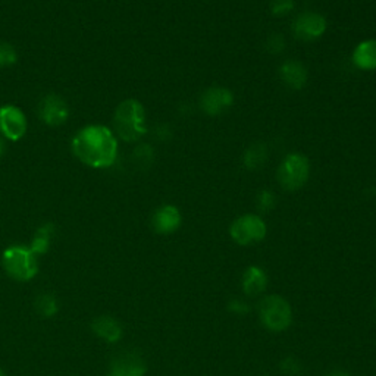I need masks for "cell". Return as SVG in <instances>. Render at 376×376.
Returning a JSON list of instances; mask_svg holds the SVG:
<instances>
[{
  "label": "cell",
  "instance_id": "22",
  "mask_svg": "<svg viewBox=\"0 0 376 376\" xmlns=\"http://www.w3.org/2000/svg\"><path fill=\"white\" fill-rule=\"evenodd\" d=\"M275 202H277V198H275L273 193L269 190H262L256 198V205L260 212L272 210L275 207Z\"/></svg>",
  "mask_w": 376,
  "mask_h": 376
},
{
  "label": "cell",
  "instance_id": "1",
  "mask_svg": "<svg viewBox=\"0 0 376 376\" xmlns=\"http://www.w3.org/2000/svg\"><path fill=\"white\" fill-rule=\"evenodd\" d=\"M72 152L87 166L109 168L118 157L117 135L105 125H87L75 134Z\"/></svg>",
  "mask_w": 376,
  "mask_h": 376
},
{
  "label": "cell",
  "instance_id": "4",
  "mask_svg": "<svg viewBox=\"0 0 376 376\" xmlns=\"http://www.w3.org/2000/svg\"><path fill=\"white\" fill-rule=\"evenodd\" d=\"M3 268L9 277L17 281H30L39 271L35 255L30 248L21 246H14L5 250Z\"/></svg>",
  "mask_w": 376,
  "mask_h": 376
},
{
  "label": "cell",
  "instance_id": "15",
  "mask_svg": "<svg viewBox=\"0 0 376 376\" xmlns=\"http://www.w3.org/2000/svg\"><path fill=\"white\" fill-rule=\"evenodd\" d=\"M92 328L100 338H103V340L109 343L118 341L122 335L121 325L109 316H100L94 319Z\"/></svg>",
  "mask_w": 376,
  "mask_h": 376
},
{
  "label": "cell",
  "instance_id": "26",
  "mask_svg": "<svg viewBox=\"0 0 376 376\" xmlns=\"http://www.w3.org/2000/svg\"><path fill=\"white\" fill-rule=\"evenodd\" d=\"M0 376H5V373H3V370H0Z\"/></svg>",
  "mask_w": 376,
  "mask_h": 376
},
{
  "label": "cell",
  "instance_id": "24",
  "mask_svg": "<svg viewBox=\"0 0 376 376\" xmlns=\"http://www.w3.org/2000/svg\"><path fill=\"white\" fill-rule=\"evenodd\" d=\"M5 150H6V146H5V142L0 139V157H2L5 155Z\"/></svg>",
  "mask_w": 376,
  "mask_h": 376
},
{
  "label": "cell",
  "instance_id": "7",
  "mask_svg": "<svg viewBox=\"0 0 376 376\" xmlns=\"http://www.w3.org/2000/svg\"><path fill=\"white\" fill-rule=\"evenodd\" d=\"M27 133V117L14 106L5 105L0 108V134L10 142H18Z\"/></svg>",
  "mask_w": 376,
  "mask_h": 376
},
{
  "label": "cell",
  "instance_id": "11",
  "mask_svg": "<svg viewBox=\"0 0 376 376\" xmlns=\"http://www.w3.org/2000/svg\"><path fill=\"white\" fill-rule=\"evenodd\" d=\"M182 222L181 212L178 207H175L172 205H165L159 207L152 219L153 228L159 234H171L173 231H177L180 228V225Z\"/></svg>",
  "mask_w": 376,
  "mask_h": 376
},
{
  "label": "cell",
  "instance_id": "16",
  "mask_svg": "<svg viewBox=\"0 0 376 376\" xmlns=\"http://www.w3.org/2000/svg\"><path fill=\"white\" fill-rule=\"evenodd\" d=\"M268 148L263 143H255L250 146L244 153V166L250 171H256L266 164Z\"/></svg>",
  "mask_w": 376,
  "mask_h": 376
},
{
  "label": "cell",
  "instance_id": "19",
  "mask_svg": "<svg viewBox=\"0 0 376 376\" xmlns=\"http://www.w3.org/2000/svg\"><path fill=\"white\" fill-rule=\"evenodd\" d=\"M153 150L150 146L147 144H140V146H137L135 150H134V153H133V159L135 162V165L142 168V169H146L150 166V164H152L153 162Z\"/></svg>",
  "mask_w": 376,
  "mask_h": 376
},
{
  "label": "cell",
  "instance_id": "10",
  "mask_svg": "<svg viewBox=\"0 0 376 376\" xmlns=\"http://www.w3.org/2000/svg\"><path fill=\"white\" fill-rule=\"evenodd\" d=\"M39 115L49 127L64 125L69 118V108L64 99L58 94H49L42 99L39 105Z\"/></svg>",
  "mask_w": 376,
  "mask_h": 376
},
{
  "label": "cell",
  "instance_id": "13",
  "mask_svg": "<svg viewBox=\"0 0 376 376\" xmlns=\"http://www.w3.org/2000/svg\"><path fill=\"white\" fill-rule=\"evenodd\" d=\"M353 64L363 71L376 69V40H365L356 46L353 52Z\"/></svg>",
  "mask_w": 376,
  "mask_h": 376
},
{
  "label": "cell",
  "instance_id": "5",
  "mask_svg": "<svg viewBox=\"0 0 376 376\" xmlns=\"http://www.w3.org/2000/svg\"><path fill=\"white\" fill-rule=\"evenodd\" d=\"M259 315L263 325L275 332L285 331L293 321L290 305L280 296H268L263 298L260 302Z\"/></svg>",
  "mask_w": 376,
  "mask_h": 376
},
{
  "label": "cell",
  "instance_id": "23",
  "mask_svg": "<svg viewBox=\"0 0 376 376\" xmlns=\"http://www.w3.org/2000/svg\"><path fill=\"white\" fill-rule=\"evenodd\" d=\"M265 47L269 53L272 55H277V53H281L284 47H285V40L284 37L281 34H271L268 39H266V43H265Z\"/></svg>",
  "mask_w": 376,
  "mask_h": 376
},
{
  "label": "cell",
  "instance_id": "8",
  "mask_svg": "<svg viewBox=\"0 0 376 376\" xmlns=\"http://www.w3.org/2000/svg\"><path fill=\"white\" fill-rule=\"evenodd\" d=\"M327 19L316 12H303L297 15L293 22V33L296 39L303 42L318 40L327 31Z\"/></svg>",
  "mask_w": 376,
  "mask_h": 376
},
{
  "label": "cell",
  "instance_id": "2",
  "mask_svg": "<svg viewBox=\"0 0 376 376\" xmlns=\"http://www.w3.org/2000/svg\"><path fill=\"white\" fill-rule=\"evenodd\" d=\"M114 133L127 143L140 140L147 133L146 110L139 100L127 99L118 105L114 115Z\"/></svg>",
  "mask_w": 376,
  "mask_h": 376
},
{
  "label": "cell",
  "instance_id": "20",
  "mask_svg": "<svg viewBox=\"0 0 376 376\" xmlns=\"http://www.w3.org/2000/svg\"><path fill=\"white\" fill-rule=\"evenodd\" d=\"M18 60V53L15 47L6 43V42H0V68H8L15 65Z\"/></svg>",
  "mask_w": 376,
  "mask_h": 376
},
{
  "label": "cell",
  "instance_id": "14",
  "mask_svg": "<svg viewBox=\"0 0 376 376\" xmlns=\"http://www.w3.org/2000/svg\"><path fill=\"white\" fill-rule=\"evenodd\" d=\"M268 284L266 273L257 266L248 268L243 277V290L247 296H257L265 291Z\"/></svg>",
  "mask_w": 376,
  "mask_h": 376
},
{
  "label": "cell",
  "instance_id": "18",
  "mask_svg": "<svg viewBox=\"0 0 376 376\" xmlns=\"http://www.w3.org/2000/svg\"><path fill=\"white\" fill-rule=\"evenodd\" d=\"M35 309L43 318H52L58 313V300L53 294L43 293L35 300Z\"/></svg>",
  "mask_w": 376,
  "mask_h": 376
},
{
  "label": "cell",
  "instance_id": "21",
  "mask_svg": "<svg viewBox=\"0 0 376 376\" xmlns=\"http://www.w3.org/2000/svg\"><path fill=\"white\" fill-rule=\"evenodd\" d=\"M294 9V0H272L271 12L275 17H285Z\"/></svg>",
  "mask_w": 376,
  "mask_h": 376
},
{
  "label": "cell",
  "instance_id": "3",
  "mask_svg": "<svg viewBox=\"0 0 376 376\" xmlns=\"http://www.w3.org/2000/svg\"><path fill=\"white\" fill-rule=\"evenodd\" d=\"M310 177V162L302 153L288 155L277 171V180L285 191H297Z\"/></svg>",
  "mask_w": 376,
  "mask_h": 376
},
{
  "label": "cell",
  "instance_id": "25",
  "mask_svg": "<svg viewBox=\"0 0 376 376\" xmlns=\"http://www.w3.org/2000/svg\"><path fill=\"white\" fill-rule=\"evenodd\" d=\"M330 376H350V375H348V373H345V372H340V370H336V372L331 373Z\"/></svg>",
  "mask_w": 376,
  "mask_h": 376
},
{
  "label": "cell",
  "instance_id": "9",
  "mask_svg": "<svg viewBox=\"0 0 376 376\" xmlns=\"http://www.w3.org/2000/svg\"><path fill=\"white\" fill-rule=\"evenodd\" d=\"M234 103V94L225 87H209L200 96V108L206 115L218 117L231 109Z\"/></svg>",
  "mask_w": 376,
  "mask_h": 376
},
{
  "label": "cell",
  "instance_id": "17",
  "mask_svg": "<svg viewBox=\"0 0 376 376\" xmlns=\"http://www.w3.org/2000/svg\"><path fill=\"white\" fill-rule=\"evenodd\" d=\"M55 234V227L52 223H44L43 227H40L39 230L35 231L34 238L31 241V247L30 250L37 256V255H44L49 247H50V241H52Z\"/></svg>",
  "mask_w": 376,
  "mask_h": 376
},
{
  "label": "cell",
  "instance_id": "12",
  "mask_svg": "<svg viewBox=\"0 0 376 376\" xmlns=\"http://www.w3.org/2000/svg\"><path fill=\"white\" fill-rule=\"evenodd\" d=\"M280 77L282 83L293 90H302L307 83L309 74L302 62L290 59L280 67Z\"/></svg>",
  "mask_w": 376,
  "mask_h": 376
},
{
  "label": "cell",
  "instance_id": "6",
  "mask_svg": "<svg viewBox=\"0 0 376 376\" xmlns=\"http://www.w3.org/2000/svg\"><path fill=\"white\" fill-rule=\"evenodd\" d=\"M266 231L265 221L252 213L237 218L230 228L231 238L240 246H250L262 241L266 237Z\"/></svg>",
  "mask_w": 376,
  "mask_h": 376
}]
</instances>
